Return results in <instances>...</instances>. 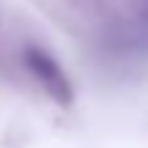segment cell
I'll use <instances>...</instances> for the list:
<instances>
[{"label":"cell","mask_w":148,"mask_h":148,"mask_svg":"<svg viewBox=\"0 0 148 148\" xmlns=\"http://www.w3.org/2000/svg\"><path fill=\"white\" fill-rule=\"evenodd\" d=\"M25 60L27 66H30V71L36 74L38 79H41V85L49 90V93L55 96V99L60 101V104H66V101L71 99V88H69V79L63 77V71H60V66L55 63L52 58H49L47 52H41V49L30 47L25 52Z\"/></svg>","instance_id":"obj_1"}]
</instances>
